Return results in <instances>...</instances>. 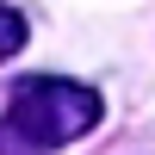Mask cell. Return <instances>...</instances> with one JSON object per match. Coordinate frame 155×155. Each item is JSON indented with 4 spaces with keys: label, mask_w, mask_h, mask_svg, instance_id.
I'll return each instance as SVG.
<instances>
[{
    "label": "cell",
    "mask_w": 155,
    "mask_h": 155,
    "mask_svg": "<svg viewBox=\"0 0 155 155\" xmlns=\"http://www.w3.org/2000/svg\"><path fill=\"white\" fill-rule=\"evenodd\" d=\"M99 124V93L62 74H31L6 93L0 112V155H50Z\"/></svg>",
    "instance_id": "1"
},
{
    "label": "cell",
    "mask_w": 155,
    "mask_h": 155,
    "mask_svg": "<svg viewBox=\"0 0 155 155\" xmlns=\"http://www.w3.org/2000/svg\"><path fill=\"white\" fill-rule=\"evenodd\" d=\"M19 50H25V12L0 6V62H6V56H19Z\"/></svg>",
    "instance_id": "2"
}]
</instances>
